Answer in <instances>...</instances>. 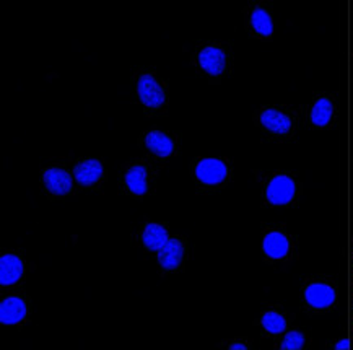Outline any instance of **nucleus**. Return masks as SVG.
Segmentation results:
<instances>
[{"instance_id":"obj_1","label":"nucleus","mask_w":353,"mask_h":350,"mask_svg":"<svg viewBox=\"0 0 353 350\" xmlns=\"http://www.w3.org/2000/svg\"><path fill=\"white\" fill-rule=\"evenodd\" d=\"M295 191L296 186L292 178L285 175H279L267 186V199L274 206H285V204L292 202V199L295 197Z\"/></svg>"},{"instance_id":"obj_2","label":"nucleus","mask_w":353,"mask_h":350,"mask_svg":"<svg viewBox=\"0 0 353 350\" xmlns=\"http://www.w3.org/2000/svg\"><path fill=\"white\" fill-rule=\"evenodd\" d=\"M140 101L148 108H158L165 103V92L161 90V86L158 85V81L153 79L152 75H142L137 85Z\"/></svg>"},{"instance_id":"obj_3","label":"nucleus","mask_w":353,"mask_h":350,"mask_svg":"<svg viewBox=\"0 0 353 350\" xmlns=\"http://www.w3.org/2000/svg\"><path fill=\"white\" fill-rule=\"evenodd\" d=\"M197 178L205 184H219L226 178V166L216 158H205L196 168Z\"/></svg>"},{"instance_id":"obj_4","label":"nucleus","mask_w":353,"mask_h":350,"mask_svg":"<svg viewBox=\"0 0 353 350\" xmlns=\"http://www.w3.org/2000/svg\"><path fill=\"white\" fill-rule=\"evenodd\" d=\"M199 62H201L202 69L205 72H209L212 75H220L225 69L226 57L220 48L209 46L203 48L201 54H199Z\"/></svg>"},{"instance_id":"obj_5","label":"nucleus","mask_w":353,"mask_h":350,"mask_svg":"<svg viewBox=\"0 0 353 350\" xmlns=\"http://www.w3.org/2000/svg\"><path fill=\"white\" fill-rule=\"evenodd\" d=\"M306 302L314 308H327L336 302V292L325 284H313L305 292Z\"/></svg>"},{"instance_id":"obj_6","label":"nucleus","mask_w":353,"mask_h":350,"mask_svg":"<svg viewBox=\"0 0 353 350\" xmlns=\"http://www.w3.org/2000/svg\"><path fill=\"white\" fill-rule=\"evenodd\" d=\"M26 316V304L21 298L10 297L0 304V321L3 324H17Z\"/></svg>"},{"instance_id":"obj_7","label":"nucleus","mask_w":353,"mask_h":350,"mask_svg":"<svg viewBox=\"0 0 353 350\" xmlns=\"http://www.w3.org/2000/svg\"><path fill=\"white\" fill-rule=\"evenodd\" d=\"M44 184L46 188L54 194L64 195L69 194L72 189V178L70 175L64 170H59V168H51L44 173Z\"/></svg>"},{"instance_id":"obj_8","label":"nucleus","mask_w":353,"mask_h":350,"mask_svg":"<svg viewBox=\"0 0 353 350\" xmlns=\"http://www.w3.org/2000/svg\"><path fill=\"white\" fill-rule=\"evenodd\" d=\"M23 274V262L13 254H6L0 259V284L10 285L20 279Z\"/></svg>"},{"instance_id":"obj_9","label":"nucleus","mask_w":353,"mask_h":350,"mask_svg":"<svg viewBox=\"0 0 353 350\" xmlns=\"http://www.w3.org/2000/svg\"><path fill=\"white\" fill-rule=\"evenodd\" d=\"M183 243L179 240H170L158 253V261H160L161 267H165V269H174L183 261Z\"/></svg>"},{"instance_id":"obj_10","label":"nucleus","mask_w":353,"mask_h":350,"mask_svg":"<svg viewBox=\"0 0 353 350\" xmlns=\"http://www.w3.org/2000/svg\"><path fill=\"white\" fill-rule=\"evenodd\" d=\"M103 165L98 160H87L75 166V179L81 186L94 184L101 178Z\"/></svg>"},{"instance_id":"obj_11","label":"nucleus","mask_w":353,"mask_h":350,"mask_svg":"<svg viewBox=\"0 0 353 350\" xmlns=\"http://www.w3.org/2000/svg\"><path fill=\"white\" fill-rule=\"evenodd\" d=\"M261 122L264 124L265 129H269L270 133L275 134H287L292 127V121L288 116H285L283 113L275 111V109H267L262 113Z\"/></svg>"},{"instance_id":"obj_12","label":"nucleus","mask_w":353,"mask_h":350,"mask_svg":"<svg viewBox=\"0 0 353 350\" xmlns=\"http://www.w3.org/2000/svg\"><path fill=\"white\" fill-rule=\"evenodd\" d=\"M262 246H264V253L267 254V256L272 257V259H280L288 253L290 243H288L287 236L279 233V231H272V233H269L265 236Z\"/></svg>"},{"instance_id":"obj_13","label":"nucleus","mask_w":353,"mask_h":350,"mask_svg":"<svg viewBox=\"0 0 353 350\" xmlns=\"http://www.w3.org/2000/svg\"><path fill=\"white\" fill-rule=\"evenodd\" d=\"M145 145L150 152L155 153L158 157H170L174 150V144L168 135L153 130L145 137Z\"/></svg>"},{"instance_id":"obj_14","label":"nucleus","mask_w":353,"mask_h":350,"mask_svg":"<svg viewBox=\"0 0 353 350\" xmlns=\"http://www.w3.org/2000/svg\"><path fill=\"white\" fill-rule=\"evenodd\" d=\"M142 240L145 246L152 249V251H160V249L170 242L166 230L163 229L161 225H157V224H150L145 226Z\"/></svg>"},{"instance_id":"obj_15","label":"nucleus","mask_w":353,"mask_h":350,"mask_svg":"<svg viewBox=\"0 0 353 350\" xmlns=\"http://www.w3.org/2000/svg\"><path fill=\"white\" fill-rule=\"evenodd\" d=\"M125 184L134 194L142 195L147 191V170L142 165H135L125 173Z\"/></svg>"},{"instance_id":"obj_16","label":"nucleus","mask_w":353,"mask_h":350,"mask_svg":"<svg viewBox=\"0 0 353 350\" xmlns=\"http://www.w3.org/2000/svg\"><path fill=\"white\" fill-rule=\"evenodd\" d=\"M332 103H330L327 98H321L316 101L313 111H311V121H313L316 126H325L330 121V117H332Z\"/></svg>"},{"instance_id":"obj_17","label":"nucleus","mask_w":353,"mask_h":350,"mask_svg":"<svg viewBox=\"0 0 353 350\" xmlns=\"http://www.w3.org/2000/svg\"><path fill=\"white\" fill-rule=\"evenodd\" d=\"M251 23L252 28H254L257 33L262 36H270L274 31V25H272V18H270L269 13L262 8H256L251 15Z\"/></svg>"},{"instance_id":"obj_18","label":"nucleus","mask_w":353,"mask_h":350,"mask_svg":"<svg viewBox=\"0 0 353 350\" xmlns=\"http://www.w3.org/2000/svg\"><path fill=\"white\" fill-rule=\"evenodd\" d=\"M262 326H264V329L267 331V333L280 334L285 331L287 322H285V318L282 315H279V313H274V311H269L262 316Z\"/></svg>"},{"instance_id":"obj_19","label":"nucleus","mask_w":353,"mask_h":350,"mask_svg":"<svg viewBox=\"0 0 353 350\" xmlns=\"http://www.w3.org/2000/svg\"><path fill=\"white\" fill-rule=\"evenodd\" d=\"M303 344H305V336L301 333H298V331H293V333H288L285 336L283 342H282V349H287V350H298L303 347Z\"/></svg>"},{"instance_id":"obj_20","label":"nucleus","mask_w":353,"mask_h":350,"mask_svg":"<svg viewBox=\"0 0 353 350\" xmlns=\"http://www.w3.org/2000/svg\"><path fill=\"white\" fill-rule=\"evenodd\" d=\"M336 349H348V340H341V342L336 345Z\"/></svg>"},{"instance_id":"obj_21","label":"nucleus","mask_w":353,"mask_h":350,"mask_svg":"<svg viewBox=\"0 0 353 350\" xmlns=\"http://www.w3.org/2000/svg\"><path fill=\"white\" fill-rule=\"evenodd\" d=\"M232 349H246V345H243V344H233L232 345Z\"/></svg>"}]
</instances>
